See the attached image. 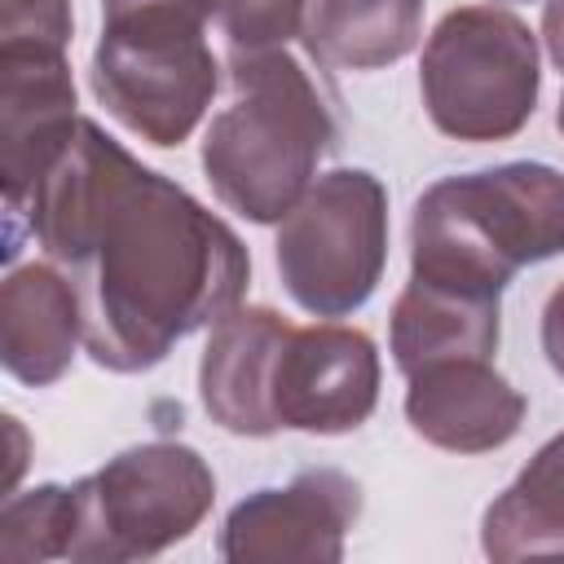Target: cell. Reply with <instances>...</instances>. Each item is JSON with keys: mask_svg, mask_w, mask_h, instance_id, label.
I'll return each mask as SVG.
<instances>
[{"mask_svg": "<svg viewBox=\"0 0 564 564\" xmlns=\"http://www.w3.org/2000/svg\"><path fill=\"white\" fill-rule=\"evenodd\" d=\"M216 502V476L194 445L145 441L75 480V564H128L185 542Z\"/></svg>", "mask_w": 564, "mask_h": 564, "instance_id": "8992f818", "label": "cell"}, {"mask_svg": "<svg viewBox=\"0 0 564 564\" xmlns=\"http://www.w3.org/2000/svg\"><path fill=\"white\" fill-rule=\"evenodd\" d=\"M75 542V485H35L9 494L0 511V560L40 564L66 560Z\"/></svg>", "mask_w": 564, "mask_h": 564, "instance_id": "e0dca14e", "label": "cell"}, {"mask_svg": "<svg viewBox=\"0 0 564 564\" xmlns=\"http://www.w3.org/2000/svg\"><path fill=\"white\" fill-rule=\"evenodd\" d=\"M524 392L494 370V357H449L405 379V423L436 449L489 454L524 423Z\"/></svg>", "mask_w": 564, "mask_h": 564, "instance_id": "8fae6325", "label": "cell"}, {"mask_svg": "<svg viewBox=\"0 0 564 564\" xmlns=\"http://www.w3.org/2000/svg\"><path fill=\"white\" fill-rule=\"evenodd\" d=\"M498 317H502V300L494 295H467L454 286H432L410 278L392 304V326H388L392 366L410 379L414 370L449 357H494Z\"/></svg>", "mask_w": 564, "mask_h": 564, "instance_id": "5bb4252c", "label": "cell"}, {"mask_svg": "<svg viewBox=\"0 0 564 564\" xmlns=\"http://www.w3.org/2000/svg\"><path fill=\"white\" fill-rule=\"evenodd\" d=\"M31 234L84 304V348L101 370H154L185 335L242 304L251 256L185 185L132 159L97 119L4 220V260Z\"/></svg>", "mask_w": 564, "mask_h": 564, "instance_id": "6da1fadb", "label": "cell"}, {"mask_svg": "<svg viewBox=\"0 0 564 564\" xmlns=\"http://www.w3.org/2000/svg\"><path fill=\"white\" fill-rule=\"evenodd\" d=\"M564 256V172L551 163H498L441 176L410 216V278L502 300L507 282Z\"/></svg>", "mask_w": 564, "mask_h": 564, "instance_id": "3957f363", "label": "cell"}, {"mask_svg": "<svg viewBox=\"0 0 564 564\" xmlns=\"http://www.w3.org/2000/svg\"><path fill=\"white\" fill-rule=\"evenodd\" d=\"M207 22L212 18L185 4L101 13L88 84L106 115L159 150L189 141L220 88Z\"/></svg>", "mask_w": 564, "mask_h": 564, "instance_id": "277c9868", "label": "cell"}, {"mask_svg": "<svg viewBox=\"0 0 564 564\" xmlns=\"http://www.w3.org/2000/svg\"><path fill=\"white\" fill-rule=\"evenodd\" d=\"M480 551L489 560L564 555V432L538 445L520 476L485 507Z\"/></svg>", "mask_w": 564, "mask_h": 564, "instance_id": "2e32d148", "label": "cell"}, {"mask_svg": "<svg viewBox=\"0 0 564 564\" xmlns=\"http://www.w3.org/2000/svg\"><path fill=\"white\" fill-rule=\"evenodd\" d=\"M419 93L436 132L454 141H511L538 110V35L498 4L449 9L423 44Z\"/></svg>", "mask_w": 564, "mask_h": 564, "instance_id": "5b68a950", "label": "cell"}, {"mask_svg": "<svg viewBox=\"0 0 564 564\" xmlns=\"http://www.w3.org/2000/svg\"><path fill=\"white\" fill-rule=\"evenodd\" d=\"M75 35L70 0H0V44H40L66 53Z\"/></svg>", "mask_w": 564, "mask_h": 564, "instance_id": "d6986e66", "label": "cell"}, {"mask_svg": "<svg viewBox=\"0 0 564 564\" xmlns=\"http://www.w3.org/2000/svg\"><path fill=\"white\" fill-rule=\"evenodd\" d=\"M84 344V304L57 264H18L0 282V361L26 388L57 383Z\"/></svg>", "mask_w": 564, "mask_h": 564, "instance_id": "4fadbf2b", "label": "cell"}, {"mask_svg": "<svg viewBox=\"0 0 564 564\" xmlns=\"http://www.w3.org/2000/svg\"><path fill=\"white\" fill-rule=\"evenodd\" d=\"M555 128L564 132V97H560V110H555Z\"/></svg>", "mask_w": 564, "mask_h": 564, "instance_id": "603a6c76", "label": "cell"}, {"mask_svg": "<svg viewBox=\"0 0 564 564\" xmlns=\"http://www.w3.org/2000/svg\"><path fill=\"white\" fill-rule=\"evenodd\" d=\"M137 4H185V9H198L203 18H212V0H101V13H115V9H137Z\"/></svg>", "mask_w": 564, "mask_h": 564, "instance_id": "7402d4cb", "label": "cell"}, {"mask_svg": "<svg viewBox=\"0 0 564 564\" xmlns=\"http://www.w3.org/2000/svg\"><path fill=\"white\" fill-rule=\"evenodd\" d=\"M291 322L269 304L225 313L198 357V401L207 419L234 436H273V361Z\"/></svg>", "mask_w": 564, "mask_h": 564, "instance_id": "7c38bea8", "label": "cell"}, {"mask_svg": "<svg viewBox=\"0 0 564 564\" xmlns=\"http://www.w3.org/2000/svg\"><path fill=\"white\" fill-rule=\"evenodd\" d=\"M330 145V106L286 44L229 48V106L203 132V176L229 212L278 225L317 181Z\"/></svg>", "mask_w": 564, "mask_h": 564, "instance_id": "7a4b0ae2", "label": "cell"}, {"mask_svg": "<svg viewBox=\"0 0 564 564\" xmlns=\"http://www.w3.org/2000/svg\"><path fill=\"white\" fill-rule=\"evenodd\" d=\"M423 0H304L300 40L335 70H383L414 53Z\"/></svg>", "mask_w": 564, "mask_h": 564, "instance_id": "9a60e30c", "label": "cell"}, {"mask_svg": "<svg viewBox=\"0 0 564 564\" xmlns=\"http://www.w3.org/2000/svg\"><path fill=\"white\" fill-rule=\"evenodd\" d=\"M542 40H546L551 62L564 70V0H546L542 4Z\"/></svg>", "mask_w": 564, "mask_h": 564, "instance_id": "44dd1931", "label": "cell"}, {"mask_svg": "<svg viewBox=\"0 0 564 564\" xmlns=\"http://www.w3.org/2000/svg\"><path fill=\"white\" fill-rule=\"evenodd\" d=\"M379 348L366 330L339 326L330 317L313 326H291L273 361L278 432H357L379 405Z\"/></svg>", "mask_w": 564, "mask_h": 564, "instance_id": "9c48e42d", "label": "cell"}, {"mask_svg": "<svg viewBox=\"0 0 564 564\" xmlns=\"http://www.w3.org/2000/svg\"><path fill=\"white\" fill-rule=\"evenodd\" d=\"M286 295L313 317H352L388 264V189L366 167L322 172L278 220L273 242Z\"/></svg>", "mask_w": 564, "mask_h": 564, "instance_id": "52a82bcc", "label": "cell"}, {"mask_svg": "<svg viewBox=\"0 0 564 564\" xmlns=\"http://www.w3.org/2000/svg\"><path fill=\"white\" fill-rule=\"evenodd\" d=\"M542 352L551 370L564 379V282L546 295V308H542Z\"/></svg>", "mask_w": 564, "mask_h": 564, "instance_id": "ffe728a7", "label": "cell"}, {"mask_svg": "<svg viewBox=\"0 0 564 564\" xmlns=\"http://www.w3.org/2000/svg\"><path fill=\"white\" fill-rule=\"evenodd\" d=\"M212 22L229 48H282L300 35L304 0H212Z\"/></svg>", "mask_w": 564, "mask_h": 564, "instance_id": "ac0fdd59", "label": "cell"}, {"mask_svg": "<svg viewBox=\"0 0 564 564\" xmlns=\"http://www.w3.org/2000/svg\"><path fill=\"white\" fill-rule=\"evenodd\" d=\"M75 79L66 53L40 44H0V189L4 220L26 207L35 185L70 145Z\"/></svg>", "mask_w": 564, "mask_h": 564, "instance_id": "30bf717a", "label": "cell"}, {"mask_svg": "<svg viewBox=\"0 0 564 564\" xmlns=\"http://www.w3.org/2000/svg\"><path fill=\"white\" fill-rule=\"evenodd\" d=\"M361 516V485L339 467H308L229 507L216 551L229 564H339Z\"/></svg>", "mask_w": 564, "mask_h": 564, "instance_id": "ba28073f", "label": "cell"}]
</instances>
